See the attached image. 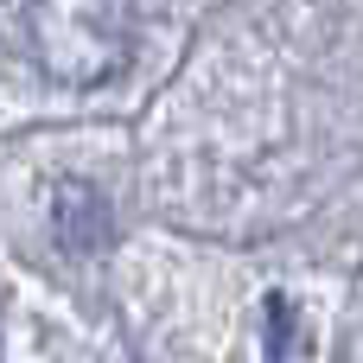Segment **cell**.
Returning a JSON list of instances; mask_svg holds the SVG:
<instances>
[{"instance_id":"1","label":"cell","mask_w":363,"mask_h":363,"mask_svg":"<svg viewBox=\"0 0 363 363\" xmlns=\"http://www.w3.org/2000/svg\"><path fill=\"white\" fill-rule=\"evenodd\" d=\"M26 38L51 83H108L134 51V0H26Z\"/></svg>"},{"instance_id":"2","label":"cell","mask_w":363,"mask_h":363,"mask_svg":"<svg viewBox=\"0 0 363 363\" xmlns=\"http://www.w3.org/2000/svg\"><path fill=\"white\" fill-rule=\"evenodd\" d=\"M57 236L70 242V249H102L108 242V204H102V191L96 185H64L57 191Z\"/></svg>"},{"instance_id":"3","label":"cell","mask_w":363,"mask_h":363,"mask_svg":"<svg viewBox=\"0 0 363 363\" xmlns=\"http://www.w3.org/2000/svg\"><path fill=\"white\" fill-rule=\"evenodd\" d=\"M268 357L274 363L287 357V300H281V294L268 300Z\"/></svg>"}]
</instances>
